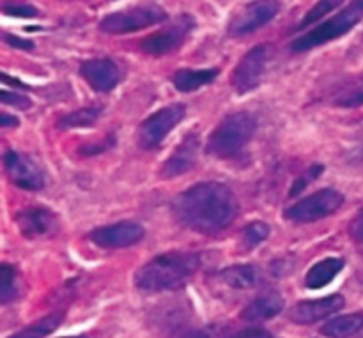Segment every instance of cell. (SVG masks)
<instances>
[{
  "mask_svg": "<svg viewBox=\"0 0 363 338\" xmlns=\"http://www.w3.org/2000/svg\"><path fill=\"white\" fill-rule=\"evenodd\" d=\"M172 211L181 225L211 236L236 220L238 198L225 184L199 183L174 198Z\"/></svg>",
  "mask_w": 363,
  "mask_h": 338,
  "instance_id": "1",
  "label": "cell"
},
{
  "mask_svg": "<svg viewBox=\"0 0 363 338\" xmlns=\"http://www.w3.org/2000/svg\"><path fill=\"white\" fill-rule=\"evenodd\" d=\"M201 268V259L190 252L162 254L135 273V286L144 293H162L183 287Z\"/></svg>",
  "mask_w": 363,
  "mask_h": 338,
  "instance_id": "2",
  "label": "cell"
},
{
  "mask_svg": "<svg viewBox=\"0 0 363 338\" xmlns=\"http://www.w3.org/2000/svg\"><path fill=\"white\" fill-rule=\"evenodd\" d=\"M257 130V120L247 112H238L225 117L215 128L206 144V152L216 158H236L250 144Z\"/></svg>",
  "mask_w": 363,
  "mask_h": 338,
  "instance_id": "3",
  "label": "cell"
},
{
  "mask_svg": "<svg viewBox=\"0 0 363 338\" xmlns=\"http://www.w3.org/2000/svg\"><path fill=\"white\" fill-rule=\"evenodd\" d=\"M362 18L363 9L358 6L357 0H354V2L350 4L346 9H342L339 14H335L333 18L326 20L325 23L312 28L311 32L303 34L301 38L294 39L293 45H291V50H293V52H307V50L315 48V46H321L325 45V43L333 41V39L342 38V35L347 34L354 25L360 23Z\"/></svg>",
  "mask_w": 363,
  "mask_h": 338,
  "instance_id": "4",
  "label": "cell"
},
{
  "mask_svg": "<svg viewBox=\"0 0 363 338\" xmlns=\"http://www.w3.org/2000/svg\"><path fill=\"white\" fill-rule=\"evenodd\" d=\"M163 20H167V13L163 7L156 6V4H145V6H137L108 14L99 23V30L106 32V34H128V32H137L140 28L162 23Z\"/></svg>",
  "mask_w": 363,
  "mask_h": 338,
  "instance_id": "5",
  "label": "cell"
},
{
  "mask_svg": "<svg viewBox=\"0 0 363 338\" xmlns=\"http://www.w3.org/2000/svg\"><path fill=\"white\" fill-rule=\"evenodd\" d=\"M342 204V193L332 190V188H326V190L315 191V193L298 201L296 204L289 205L286 213H284V216L294 223L318 222V220L333 215Z\"/></svg>",
  "mask_w": 363,
  "mask_h": 338,
  "instance_id": "6",
  "label": "cell"
},
{
  "mask_svg": "<svg viewBox=\"0 0 363 338\" xmlns=\"http://www.w3.org/2000/svg\"><path fill=\"white\" fill-rule=\"evenodd\" d=\"M184 116H186V106L181 103L169 105L155 112L138 128V145L145 151L156 149L162 144L163 138L184 119Z\"/></svg>",
  "mask_w": 363,
  "mask_h": 338,
  "instance_id": "7",
  "label": "cell"
},
{
  "mask_svg": "<svg viewBox=\"0 0 363 338\" xmlns=\"http://www.w3.org/2000/svg\"><path fill=\"white\" fill-rule=\"evenodd\" d=\"M195 28V20L190 14H181L179 18L172 21L169 27H165L163 30L156 32V34L147 35L145 39L140 41V48L145 53L152 57H162L165 53L174 52V50L179 48L186 38L190 35V32Z\"/></svg>",
  "mask_w": 363,
  "mask_h": 338,
  "instance_id": "8",
  "label": "cell"
},
{
  "mask_svg": "<svg viewBox=\"0 0 363 338\" xmlns=\"http://www.w3.org/2000/svg\"><path fill=\"white\" fill-rule=\"evenodd\" d=\"M279 11L280 4L277 0H254L234 16L229 25V34L234 38L252 34L268 25L279 14Z\"/></svg>",
  "mask_w": 363,
  "mask_h": 338,
  "instance_id": "9",
  "label": "cell"
},
{
  "mask_svg": "<svg viewBox=\"0 0 363 338\" xmlns=\"http://www.w3.org/2000/svg\"><path fill=\"white\" fill-rule=\"evenodd\" d=\"M268 62V46L259 45L252 48L243 59L238 62L233 74V87L238 94H247L259 87Z\"/></svg>",
  "mask_w": 363,
  "mask_h": 338,
  "instance_id": "10",
  "label": "cell"
},
{
  "mask_svg": "<svg viewBox=\"0 0 363 338\" xmlns=\"http://www.w3.org/2000/svg\"><path fill=\"white\" fill-rule=\"evenodd\" d=\"M145 236L144 227L135 222H119L98 227L89 234V240L99 248H126L140 243Z\"/></svg>",
  "mask_w": 363,
  "mask_h": 338,
  "instance_id": "11",
  "label": "cell"
},
{
  "mask_svg": "<svg viewBox=\"0 0 363 338\" xmlns=\"http://www.w3.org/2000/svg\"><path fill=\"white\" fill-rule=\"evenodd\" d=\"M4 169L18 188L35 191L45 186L43 170L25 154H20L16 151H7L4 154Z\"/></svg>",
  "mask_w": 363,
  "mask_h": 338,
  "instance_id": "12",
  "label": "cell"
},
{
  "mask_svg": "<svg viewBox=\"0 0 363 338\" xmlns=\"http://www.w3.org/2000/svg\"><path fill=\"white\" fill-rule=\"evenodd\" d=\"M344 305H346V301L340 294H332V296L314 301H301L291 308L289 319L296 325H314V322L330 317L335 312H340Z\"/></svg>",
  "mask_w": 363,
  "mask_h": 338,
  "instance_id": "13",
  "label": "cell"
},
{
  "mask_svg": "<svg viewBox=\"0 0 363 338\" xmlns=\"http://www.w3.org/2000/svg\"><path fill=\"white\" fill-rule=\"evenodd\" d=\"M80 74L96 92H110L119 84V67L110 59H89L82 62Z\"/></svg>",
  "mask_w": 363,
  "mask_h": 338,
  "instance_id": "14",
  "label": "cell"
},
{
  "mask_svg": "<svg viewBox=\"0 0 363 338\" xmlns=\"http://www.w3.org/2000/svg\"><path fill=\"white\" fill-rule=\"evenodd\" d=\"M199 142H201V138L195 133H188L183 138V142L177 145L172 156L162 165L160 174H162L163 179H172V177L181 176L195 165L199 156V145H201Z\"/></svg>",
  "mask_w": 363,
  "mask_h": 338,
  "instance_id": "15",
  "label": "cell"
},
{
  "mask_svg": "<svg viewBox=\"0 0 363 338\" xmlns=\"http://www.w3.org/2000/svg\"><path fill=\"white\" fill-rule=\"evenodd\" d=\"M16 223L27 240L45 237L57 229L55 215L46 208L21 209L16 215Z\"/></svg>",
  "mask_w": 363,
  "mask_h": 338,
  "instance_id": "16",
  "label": "cell"
},
{
  "mask_svg": "<svg viewBox=\"0 0 363 338\" xmlns=\"http://www.w3.org/2000/svg\"><path fill=\"white\" fill-rule=\"evenodd\" d=\"M284 310V300L279 294H266L252 301L243 312L241 319L247 322H264L268 319L277 317Z\"/></svg>",
  "mask_w": 363,
  "mask_h": 338,
  "instance_id": "17",
  "label": "cell"
},
{
  "mask_svg": "<svg viewBox=\"0 0 363 338\" xmlns=\"http://www.w3.org/2000/svg\"><path fill=\"white\" fill-rule=\"evenodd\" d=\"M344 264H346L344 259L337 257L319 261L318 264H314L308 269L307 276H305V286H307V289H323L325 286H328L342 271Z\"/></svg>",
  "mask_w": 363,
  "mask_h": 338,
  "instance_id": "18",
  "label": "cell"
},
{
  "mask_svg": "<svg viewBox=\"0 0 363 338\" xmlns=\"http://www.w3.org/2000/svg\"><path fill=\"white\" fill-rule=\"evenodd\" d=\"M222 280L233 289H254L261 283V271L252 264H236L223 269Z\"/></svg>",
  "mask_w": 363,
  "mask_h": 338,
  "instance_id": "19",
  "label": "cell"
},
{
  "mask_svg": "<svg viewBox=\"0 0 363 338\" xmlns=\"http://www.w3.org/2000/svg\"><path fill=\"white\" fill-rule=\"evenodd\" d=\"M218 74L220 71L216 67L213 69L211 67L209 69H179L174 74L172 81L179 92H194L216 80Z\"/></svg>",
  "mask_w": 363,
  "mask_h": 338,
  "instance_id": "20",
  "label": "cell"
},
{
  "mask_svg": "<svg viewBox=\"0 0 363 338\" xmlns=\"http://www.w3.org/2000/svg\"><path fill=\"white\" fill-rule=\"evenodd\" d=\"M363 329V314H346L332 319L321 328V335L328 338H350Z\"/></svg>",
  "mask_w": 363,
  "mask_h": 338,
  "instance_id": "21",
  "label": "cell"
},
{
  "mask_svg": "<svg viewBox=\"0 0 363 338\" xmlns=\"http://www.w3.org/2000/svg\"><path fill=\"white\" fill-rule=\"evenodd\" d=\"M99 117H101V106H87V108H80L77 112L60 116L57 120V128L59 130H73V128L92 126Z\"/></svg>",
  "mask_w": 363,
  "mask_h": 338,
  "instance_id": "22",
  "label": "cell"
},
{
  "mask_svg": "<svg viewBox=\"0 0 363 338\" xmlns=\"http://www.w3.org/2000/svg\"><path fill=\"white\" fill-rule=\"evenodd\" d=\"M333 103L337 106H344V108H354V106L363 105V74L342 85L340 91L333 96Z\"/></svg>",
  "mask_w": 363,
  "mask_h": 338,
  "instance_id": "23",
  "label": "cell"
},
{
  "mask_svg": "<svg viewBox=\"0 0 363 338\" xmlns=\"http://www.w3.org/2000/svg\"><path fill=\"white\" fill-rule=\"evenodd\" d=\"M62 317H64V314H50V315H46V317L39 319L38 322L30 325L28 328L21 329V332H18L16 335H13L9 338H45L46 335H50L53 329L59 328Z\"/></svg>",
  "mask_w": 363,
  "mask_h": 338,
  "instance_id": "24",
  "label": "cell"
},
{
  "mask_svg": "<svg viewBox=\"0 0 363 338\" xmlns=\"http://www.w3.org/2000/svg\"><path fill=\"white\" fill-rule=\"evenodd\" d=\"M18 298L16 271L9 264L0 266V303L7 305Z\"/></svg>",
  "mask_w": 363,
  "mask_h": 338,
  "instance_id": "25",
  "label": "cell"
},
{
  "mask_svg": "<svg viewBox=\"0 0 363 338\" xmlns=\"http://www.w3.org/2000/svg\"><path fill=\"white\" fill-rule=\"evenodd\" d=\"M342 2L344 0H319V2L315 4V6L312 7L307 14H305V18L301 20V23H300V28L311 27L312 23H315V21H319L321 18H325L326 14H330L332 11H335Z\"/></svg>",
  "mask_w": 363,
  "mask_h": 338,
  "instance_id": "26",
  "label": "cell"
},
{
  "mask_svg": "<svg viewBox=\"0 0 363 338\" xmlns=\"http://www.w3.org/2000/svg\"><path fill=\"white\" fill-rule=\"evenodd\" d=\"M269 236V227L264 222H252L243 229V243L247 248H255Z\"/></svg>",
  "mask_w": 363,
  "mask_h": 338,
  "instance_id": "27",
  "label": "cell"
},
{
  "mask_svg": "<svg viewBox=\"0 0 363 338\" xmlns=\"http://www.w3.org/2000/svg\"><path fill=\"white\" fill-rule=\"evenodd\" d=\"M4 13L9 14V16H18V18H35L38 16V9L30 4L23 2H7L4 4Z\"/></svg>",
  "mask_w": 363,
  "mask_h": 338,
  "instance_id": "28",
  "label": "cell"
},
{
  "mask_svg": "<svg viewBox=\"0 0 363 338\" xmlns=\"http://www.w3.org/2000/svg\"><path fill=\"white\" fill-rule=\"evenodd\" d=\"M321 172H323V167L321 165H315V167H312V169H307V172H305L303 176L298 177V179L294 181L293 188H291V191H289L291 197H294V195L301 193V191H303L305 188H307V184L311 183V181H314L315 177L321 176Z\"/></svg>",
  "mask_w": 363,
  "mask_h": 338,
  "instance_id": "29",
  "label": "cell"
},
{
  "mask_svg": "<svg viewBox=\"0 0 363 338\" xmlns=\"http://www.w3.org/2000/svg\"><path fill=\"white\" fill-rule=\"evenodd\" d=\"M112 145H116V137H112V135H108V137L105 138V140H101L99 144H87V145H82L80 149H78V152L84 156H96L99 154V152H105L108 151Z\"/></svg>",
  "mask_w": 363,
  "mask_h": 338,
  "instance_id": "30",
  "label": "cell"
},
{
  "mask_svg": "<svg viewBox=\"0 0 363 338\" xmlns=\"http://www.w3.org/2000/svg\"><path fill=\"white\" fill-rule=\"evenodd\" d=\"M0 101L6 103V105L16 106V108H28V106H30V99H27L25 96L16 94V92L6 91V89L0 92Z\"/></svg>",
  "mask_w": 363,
  "mask_h": 338,
  "instance_id": "31",
  "label": "cell"
},
{
  "mask_svg": "<svg viewBox=\"0 0 363 338\" xmlns=\"http://www.w3.org/2000/svg\"><path fill=\"white\" fill-rule=\"evenodd\" d=\"M350 234L354 241H358V243L363 244V211L353 220V222H351Z\"/></svg>",
  "mask_w": 363,
  "mask_h": 338,
  "instance_id": "32",
  "label": "cell"
},
{
  "mask_svg": "<svg viewBox=\"0 0 363 338\" xmlns=\"http://www.w3.org/2000/svg\"><path fill=\"white\" fill-rule=\"evenodd\" d=\"M4 41H6L9 46H14V48H20V50H32V48H34V43L28 41V39L18 38V35L6 34V35H4Z\"/></svg>",
  "mask_w": 363,
  "mask_h": 338,
  "instance_id": "33",
  "label": "cell"
},
{
  "mask_svg": "<svg viewBox=\"0 0 363 338\" xmlns=\"http://www.w3.org/2000/svg\"><path fill=\"white\" fill-rule=\"evenodd\" d=\"M230 338H273V335L269 332H266V329L248 328V329H243V332L236 333V335H233Z\"/></svg>",
  "mask_w": 363,
  "mask_h": 338,
  "instance_id": "34",
  "label": "cell"
},
{
  "mask_svg": "<svg viewBox=\"0 0 363 338\" xmlns=\"http://www.w3.org/2000/svg\"><path fill=\"white\" fill-rule=\"evenodd\" d=\"M20 124V120L14 116H9V113H0V128H14Z\"/></svg>",
  "mask_w": 363,
  "mask_h": 338,
  "instance_id": "35",
  "label": "cell"
},
{
  "mask_svg": "<svg viewBox=\"0 0 363 338\" xmlns=\"http://www.w3.org/2000/svg\"><path fill=\"white\" fill-rule=\"evenodd\" d=\"M181 338H213V337L209 335L208 332H204V329H194V332L184 333Z\"/></svg>",
  "mask_w": 363,
  "mask_h": 338,
  "instance_id": "36",
  "label": "cell"
},
{
  "mask_svg": "<svg viewBox=\"0 0 363 338\" xmlns=\"http://www.w3.org/2000/svg\"><path fill=\"white\" fill-rule=\"evenodd\" d=\"M2 80H4V84H14V87H20V89H28V85H25V84H21V81L14 80V78H11L9 74H6V73H2Z\"/></svg>",
  "mask_w": 363,
  "mask_h": 338,
  "instance_id": "37",
  "label": "cell"
},
{
  "mask_svg": "<svg viewBox=\"0 0 363 338\" xmlns=\"http://www.w3.org/2000/svg\"><path fill=\"white\" fill-rule=\"evenodd\" d=\"M62 338H87V337H84V335H77V337H62Z\"/></svg>",
  "mask_w": 363,
  "mask_h": 338,
  "instance_id": "38",
  "label": "cell"
},
{
  "mask_svg": "<svg viewBox=\"0 0 363 338\" xmlns=\"http://www.w3.org/2000/svg\"><path fill=\"white\" fill-rule=\"evenodd\" d=\"M357 2H358V6H360L362 9H363V0H357Z\"/></svg>",
  "mask_w": 363,
  "mask_h": 338,
  "instance_id": "39",
  "label": "cell"
},
{
  "mask_svg": "<svg viewBox=\"0 0 363 338\" xmlns=\"http://www.w3.org/2000/svg\"><path fill=\"white\" fill-rule=\"evenodd\" d=\"M362 152H363V144H362Z\"/></svg>",
  "mask_w": 363,
  "mask_h": 338,
  "instance_id": "40",
  "label": "cell"
}]
</instances>
